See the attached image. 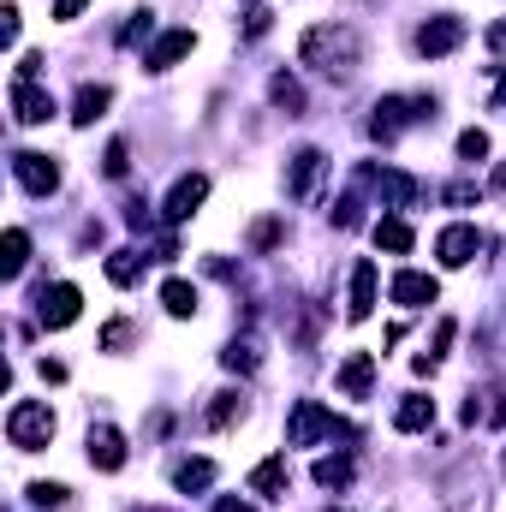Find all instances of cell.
<instances>
[{"mask_svg":"<svg viewBox=\"0 0 506 512\" xmlns=\"http://www.w3.org/2000/svg\"><path fill=\"white\" fill-rule=\"evenodd\" d=\"M298 60L316 66V72H328V78H346L364 60V42H358L352 24H310L304 42H298Z\"/></svg>","mask_w":506,"mask_h":512,"instance_id":"cell-1","label":"cell"},{"mask_svg":"<svg viewBox=\"0 0 506 512\" xmlns=\"http://www.w3.org/2000/svg\"><path fill=\"white\" fill-rule=\"evenodd\" d=\"M334 435L352 441V423H340L322 399H298L292 405V417H286V441L292 447H316V441H334Z\"/></svg>","mask_w":506,"mask_h":512,"instance_id":"cell-2","label":"cell"},{"mask_svg":"<svg viewBox=\"0 0 506 512\" xmlns=\"http://www.w3.org/2000/svg\"><path fill=\"white\" fill-rule=\"evenodd\" d=\"M6 441H12L18 453L48 447V441H54V411H48L42 399H18V405L6 411Z\"/></svg>","mask_w":506,"mask_h":512,"instance_id":"cell-3","label":"cell"},{"mask_svg":"<svg viewBox=\"0 0 506 512\" xmlns=\"http://www.w3.org/2000/svg\"><path fill=\"white\" fill-rule=\"evenodd\" d=\"M423 120H435V96H387V102H376L370 137L393 143V137H399L405 126H423Z\"/></svg>","mask_w":506,"mask_h":512,"instance_id":"cell-4","label":"cell"},{"mask_svg":"<svg viewBox=\"0 0 506 512\" xmlns=\"http://www.w3.org/2000/svg\"><path fill=\"white\" fill-rule=\"evenodd\" d=\"M358 179L376 185V197L387 203V209H411V203L423 197V185H417L411 173H399V167H358Z\"/></svg>","mask_w":506,"mask_h":512,"instance_id":"cell-5","label":"cell"},{"mask_svg":"<svg viewBox=\"0 0 506 512\" xmlns=\"http://www.w3.org/2000/svg\"><path fill=\"white\" fill-rule=\"evenodd\" d=\"M459 42H465V18H459V12H435V18L417 30V54H423V60H441V54H453Z\"/></svg>","mask_w":506,"mask_h":512,"instance_id":"cell-6","label":"cell"},{"mask_svg":"<svg viewBox=\"0 0 506 512\" xmlns=\"http://www.w3.org/2000/svg\"><path fill=\"white\" fill-rule=\"evenodd\" d=\"M12 173H18V185H24L30 197H48V191H60V161H54V155L18 149V155H12Z\"/></svg>","mask_w":506,"mask_h":512,"instance_id":"cell-7","label":"cell"},{"mask_svg":"<svg viewBox=\"0 0 506 512\" xmlns=\"http://www.w3.org/2000/svg\"><path fill=\"white\" fill-rule=\"evenodd\" d=\"M78 310H84V292H78L72 280L48 286V292L36 298V322H42V328H72V322H78Z\"/></svg>","mask_w":506,"mask_h":512,"instance_id":"cell-8","label":"cell"},{"mask_svg":"<svg viewBox=\"0 0 506 512\" xmlns=\"http://www.w3.org/2000/svg\"><path fill=\"white\" fill-rule=\"evenodd\" d=\"M203 197H209V179H203V173H185V179H179V185L167 191V203H161V215H167V221L179 227V221H191V215L203 209Z\"/></svg>","mask_w":506,"mask_h":512,"instance_id":"cell-9","label":"cell"},{"mask_svg":"<svg viewBox=\"0 0 506 512\" xmlns=\"http://www.w3.org/2000/svg\"><path fill=\"white\" fill-rule=\"evenodd\" d=\"M12 114H18V126H48V120H54V96L36 90L30 78H18V84H12Z\"/></svg>","mask_w":506,"mask_h":512,"instance_id":"cell-10","label":"cell"},{"mask_svg":"<svg viewBox=\"0 0 506 512\" xmlns=\"http://www.w3.org/2000/svg\"><path fill=\"white\" fill-rule=\"evenodd\" d=\"M393 304H405V310H423V304H435V274H417V268H405V274H393Z\"/></svg>","mask_w":506,"mask_h":512,"instance_id":"cell-11","label":"cell"},{"mask_svg":"<svg viewBox=\"0 0 506 512\" xmlns=\"http://www.w3.org/2000/svg\"><path fill=\"white\" fill-rule=\"evenodd\" d=\"M477 251H483V233H477V227H447V233L435 239V256H441L447 268H465Z\"/></svg>","mask_w":506,"mask_h":512,"instance_id":"cell-12","label":"cell"},{"mask_svg":"<svg viewBox=\"0 0 506 512\" xmlns=\"http://www.w3.org/2000/svg\"><path fill=\"white\" fill-rule=\"evenodd\" d=\"M191 48H197V36H191V30H167V36H155V48L143 54V66H149V72H167V66H179Z\"/></svg>","mask_w":506,"mask_h":512,"instance_id":"cell-13","label":"cell"},{"mask_svg":"<svg viewBox=\"0 0 506 512\" xmlns=\"http://www.w3.org/2000/svg\"><path fill=\"white\" fill-rule=\"evenodd\" d=\"M322 167H328V155H322V149H298V155H292V167H286V191H292V197H310V191H316V179H322Z\"/></svg>","mask_w":506,"mask_h":512,"instance_id":"cell-14","label":"cell"},{"mask_svg":"<svg viewBox=\"0 0 506 512\" xmlns=\"http://www.w3.org/2000/svg\"><path fill=\"white\" fill-rule=\"evenodd\" d=\"M90 465H96V471H120V465H126V435H120L114 423L90 429Z\"/></svg>","mask_w":506,"mask_h":512,"instance_id":"cell-15","label":"cell"},{"mask_svg":"<svg viewBox=\"0 0 506 512\" xmlns=\"http://www.w3.org/2000/svg\"><path fill=\"white\" fill-rule=\"evenodd\" d=\"M376 286H381L376 262H358V268H352V304H346V316H352V322H364V316L376 310Z\"/></svg>","mask_w":506,"mask_h":512,"instance_id":"cell-16","label":"cell"},{"mask_svg":"<svg viewBox=\"0 0 506 512\" xmlns=\"http://www.w3.org/2000/svg\"><path fill=\"white\" fill-rule=\"evenodd\" d=\"M286 483H292V465H286V453H268V459L251 471V489H256V495H268V501H280V495H286Z\"/></svg>","mask_w":506,"mask_h":512,"instance_id":"cell-17","label":"cell"},{"mask_svg":"<svg viewBox=\"0 0 506 512\" xmlns=\"http://www.w3.org/2000/svg\"><path fill=\"white\" fill-rule=\"evenodd\" d=\"M376 387V358L370 352H352L346 364H340V393H352V399H364Z\"/></svg>","mask_w":506,"mask_h":512,"instance_id":"cell-18","label":"cell"},{"mask_svg":"<svg viewBox=\"0 0 506 512\" xmlns=\"http://www.w3.org/2000/svg\"><path fill=\"white\" fill-rule=\"evenodd\" d=\"M429 423H435V399H423V393H405V399H399V411H393V429L417 435V429H429Z\"/></svg>","mask_w":506,"mask_h":512,"instance_id":"cell-19","label":"cell"},{"mask_svg":"<svg viewBox=\"0 0 506 512\" xmlns=\"http://www.w3.org/2000/svg\"><path fill=\"white\" fill-rule=\"evenodd\" d=\"M108 102H114V96H108V84H84V90H78V102H72V126H96V120L108 114Z\"/></svg>","mask_w":506,"mask_h":512,"instance_id":"cell-20","label":"cell"},{"mask_svg":"<svg viewBox=\"0 0 506 512\" xmlns=\"http://www.w3.org/2000/svg\"><path fill=\"white\" fill-rule=\"evenodd\" d=\"M376 245L393 256H405L411 245H417V233H411V221H399V215H381L376 221Z\"/></svg>","mask_w":506,"mask_h":512,"instance_id":"cell-21","label":"cell"},{"mask_svg":"<svg viewBox=\"0 0 506 512\" xmlns=\"http://www.w3.org/2000/svg\"><path fill=\"white\" fill-rule=\"evenodd\" d=\"M239 417H245V393H215V399H209V411H203V423H209V429H233Z\"/></svg>","mask_w":506,"mask_h":512,"instance_id":"cell-22","label":"cell"},{"mask_svg":"<svg viewBox=\"0 0 506 512\" xmlns=\"http://www.w3.org/2000/svg\"><path fill=\"white\" fill-rule=\"evenodd\" d=\"M24 262H30V233H24V227H12V233H6V245H0V274L12 280V274H24Z\"/></svg>","mask_w":506,"mask_h":512,"instance_id":"cell-23","label":"cell"},{"mask_svg":"<svg viewBox=\"0 0 506 512\" xmlns=\"http://www.w3.org/2000/svg\"><path fill=\"white\" fill-rule=\"evenodd\" d=\"M161 304H167V316H197V286L167 280V286H161Z\"/></svg>","mask_w":506,"mask_h":512,"instance_id":"cell-24","label":"cell"},{"mask_svg":"<svg viewBox=\"0 0 506 512\" xmlns=\"http://www.w3.org/2000/svg\"><path fill=\"white\" fill-rule=\"evenodd\" d=\"M316 483H322V489H346V483H352V459H346V453L316 459Z\"/></svg>","mask_w":506,"mask_h":512,"instance_id":"cell-25","label":"cell"},{"mask_svg":"<svg viewBox=\"0 0 506 512\" xmlns=\"http://www.w3.org/2000/svg\"><path fill=\"white\" fill-rule=\"evenodd\" d=\"M173 483H179L185 495H197V489H209V483H215V465H209V459H185V465L173 471Z\"/></svg>","mask_w":506,"mask_h":512,"instance_id":"cell-26","label":"cell"},{"mask_svg":"<svg viewBox=\"0 0 506 512\" xmlns=\"http://www.w3.org/2000/svg\"><path fill=\"white\" fill-rule=\"evenodd\" d=\"M268 96H274V108H286V114H298V108H304V90H298V78H286V72H274Z\"/></svg>","mask_w":506,"mask_h":512,"instance_id":"cell-27","label":"cell"},{"mask_svg":"<svg viewBox=\"0 0 506 512\" xmlns=\"http://www.w3.org/2000/svg\"><path fill=\"white\" fill-rule=\"evenodd\" d=\"M137 274H143V256L137 251H114L108 256V280H114V286H131Z\"/></svg>","mask_w":506,"mask_h":512,"instance_id":"cell-28","label":"cell"},{"mask_svg":"<svg viewBox=\"0 0 506 512\" xmlns=\"http://www.w3.org/2000/svg\"><path fill=\"white\" fill-rule=\"evenodd\" d=\"M221 364H227L233 376H251V370H256V346H239V340H233V346L221 352Z\"/></svg>","mask_w":506,"mask_h":512,"instance_id":"cell-29","label":"cell"},{"mask_svg":"<svg viewBox=\"0 0 506 512\" xmlns=\"http://www.w3.org/2000/svg\"><path fill=\"white\" fill-rule=\"evenodd\" d=\"M126 167H131V149L114 137V143H108V155H102V173H108V179H126Z\"/></svg>","mask_w":506,"mask_h":512,"instance_id":"cell-30","label":"cell"},{"mask_svg":"<svg viewBox=\"0 0 506 512\" xmlns=\"http://www.w3.org/2000/svg\"><path fill=\"white\" fill-rule=\"evenodd\" d=\"M358 209H364V203H358V197H340V203H334V227H340V233H352V227H358V221H364V215H358Z\"/></svg>","mask_w":506,"mask_h":512,"instance_id":"cell-31","label":"cell"},{"mask_svg":"<svg viewBox=\"0 0 506 512\" xmlns=\"http://www.w3.org/2000/svg\"><path fill=\"white\" fill-rule=\"evenodd\" d=\"M459 155H465V161H483V155H489V131H465V137H459Z\"/></svg>","mask_w":506,"mask_h":512,"instance_id":"cell-32","label":"cell"},{"mask_svg":"<svg viewBox=\"0 0 506 512\" xmlns=\"http://www.w3.org/2000/svg\"><path fill=\"white\" fill-rule=\"evenodd\" d=\"M149 30H155V12H131V24H126V30H120V42H126V48H131V42H143Z\"/></svg>","mask_w":506,"mask_h":512,"instance_id":"cell-33","label":"cell"},{"mask_svg":"<svg viewBox=\"0 0 506 512\" xmlns=\"http://www.w3.org/2000/svg\"><path fill=\"white\" fill-rule=\"evenodd\" d=\"M30 501H36V507H60L66 489H60V483H30Z\"/></svg>","mask_w":506,"mask_h":512,"instance_id":"cell-34","label":"cell"},{"mask_svg":"<svg viewBox=\"0 0 506 512\" xmlns=\"http://www.w3.org/2000/svg\"><path fill=\"white\" fill-rule=\"evenodd\" d=\"M274 239H280V221H256V227H251V245H256V251H268Z\"/></svg>","mask_w":506,"mask_h":512,"instance_id":"cell-35","label":"cell"},{"mask_svg":"<svg viewBox=\"0 0 506 512\" xmlns=\"http://www.w3.org/2000/svg\"><path fill=\"white\" fill-rule=\"evenodd\" d=\"M126 340H131V322H108V334H102V346H108V352H120Z\"/></svg>","mask_w":506,"mask_h":512,"instance_id":"cell-36","label":"cell"},{"mask_svg":"<svg viewBox=\"0 0 506 512\" xmlns=\"http://www.w3.org/2000/svg\"><path fill=\"white\" fill-rule=\"evenodd\" d=\"M0 42H18V6H0Z\"/></svg>","mask_w":506,"mask_h":512,"instance_id":"cell-37","label":"cell"},{"mask_svg":"<svg viewBox=\"0 0 506 512\" xmlns=\"http://www.w3.org/2000/svg\"><path fill=\"white\" fill-rule=\"evenodd\" d=\"M447 203H459V209L477 203V185H447Z\"/></svg>","mask_w":506,"mask_h":512,"instance_id":"cell-38","label":"cell"},{"mask_svg":"<svg viewBox=\"0 0 506 512\" xmlns=\"http://www.w3.org/2000/svg\"><path fill=\"white\" fill-rule=\"evenodd\" d=\"M262 30H268V12H262V6H251V18H245V36H262Z\"/></svg>","mask_w":506,"mask_h":512,"instance_id":"cell-39","label":"cell"},{"mask_svg":"<svg viewBox=\"0 0 506 512\" xmlns=\"http://www.w3.org/2000/svg\"><path fill=\"white\" fill-rule=\"evenodd\" d=\"M489 48L506 60V18H501V24H489Z\"/></svg>","mask_w":506,"mask_h":512,"instance_id":"cell-40","label":"cell"},{"mask_svg":"<svg viewBox=\"0 0 506 512\" xmlns=\"http://www.w3.org/2000/svg\"><path fill=\"white\" fill-rule=\"evenodd\" d=\"M215 512H256L251 501H239V495H221V501H215Z\"/></svg>","mask_w":506,"mask_h":512,"instance_id":"cell-41","label":"cell"},{"mask_svg":"<svg viewBox=\"0 0 506 512\" xmlns=\"http://www.w3.org/2000/svg\"><path fill=\"white\" fill-rule=\"evenodd\" d=\"M84 12V0H54V18H78Z\"/></svg>","mask_w":506,"mask_h":512,"instance_id":"cell-42","label":"cell"},{"mask_svg":"<svg viewBox=\"0 0 506 512\" xmlns=\"http://www.w3.org/2000/svg\"><path fill=\"white\" fill-rule=\"evenodd\" d=\"M495 102H506V72L495 78Z\"/></svg>","mask_w":506,"mask_h":512,"instance_id":"cell-43","label":"cell"}]
</instances>
